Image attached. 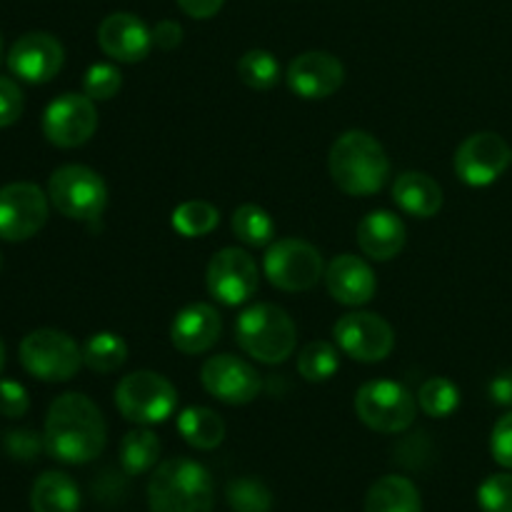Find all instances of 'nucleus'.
Instances as JSON below:
<instances>
[{
	"instance_id": "f257e3e1",
	"label": "nucleus",
	"mask_w": 512,
	"mask_h": 512,
	"mask_svg": "<svg viewBox=\"0 0 512 512\" xmlns=\"http://www.w3.org/2000/svg\"><path fill=\"white\" fill-rule=\"evenodd\" d=\"M43 438L50 458L65 465H85L105 450L108 425L88 395L63 393L50 403Z\"/></svg>"
},
{
	"instance_id": "f03ea898",
	"label": "nucleus",
	"mask_w": 512,
	"mask_h": 512,
	"mask_svg": "<svg viewBox=\"0 0 512 512\" xmlns=\"http://www.w3.org/2000/svg\"><path fill=\"white\" fill-rule=\"evenodd\" d=\"M328 168L345 195L368 198L388 183L390 160L378 138L365 130H348L330 148Z\"/></svg>"
},
{
	"instance_id": "7ed1b4c3",
	"label": "nucleus",
	"mask_w": 512,
	"mask_h": 512,
	"mask_svg": "<svg viewBox=\"0 0 512 512\" xmlns=\"http://www.w3.org/2000/svg\"><path fill=\"white\" fill-rule=\"evenodd\" d=\"M148 505L150 512H213V475L198 460H165L150 475Z\"/></svg>"
},
{
	"instance_id": "20e7f679",
	"label": "nucleus",
	"mask_w": 512,
	"mask_h": 512,
	"mask_svg": "<svg viewBox=\"0 0 512 512\" xmlns=\"http://www.w3.org/2000/svg\"><path fill=\"white\" fill-rule=\"evenodd\" d=\"M235 340L258 363L278 365L295 353L298 328L283 308L273 303H258L243 310L235 323Z\"/></svg>"
},
{
	"instance_id": "39448f33",
	"label": "nucleus",
	"mask_w": 512,
	"mask_h": 512,
	"mask_svg": "<svg viewBox=\"0 0 512 512\" xmlns=\"http://www.w3.org/2000/svg\"><path fill=\"white\" fill-rule=\"evenodd\" d=\"M115 408L135 425H158L165 423L178 408V390L165 375L138 370L118 383Z\"/></svg>"
},
{
	"instance_id": "423d86ee",
	"label": "nucleus",
	"mask_w": 512,
	"mask_h": 512,
	"mask_svg": "<svg viewBox=\"0 0 512 512\" xmlns=\"http://www.w3.org/2000/svg\"><path fill=\"white\" fill-rule=\"evenodd\" d=\"M415 413V395L395 380H370L355 393V415L375 433H405L415 423Z\"/></svg>"
},
{
	"instance_id": "0eeeda50",
	"label": "nucleus",
	"mask_w": 512,
	"mask_h": 512,
	"mask_svg": "<svg viewBox=\"0 0 512 512\" xmlns=\"http://www.w3.org/2000/svg\"><path fill=\"white\" fill-rule=\"evenodd\" d=\"M20 365L43 383H65L78 375L83 348L63 330H33L20 343Z\"/></svg>"
},
{
	"instance_id": "6e6552de",
	"label": "nucleus",
	"mask_w": 512,
	"mask_h": 512,
	"mask_svg": "<svg viewBox=\"0 0 512 512\" xmlns=\"http://www.w3.org/2000/svg\"><path fill=\"white\" fill-rule=\"evenodd\" d=\"M48 198L70 220H98L108 205V185L88 165H63L48 180Z\"/></svg>"
},
{
	"instance_id": "1a4fd4ad",
	"label": "nucleus",
	"mask_w": 512,
	"mask_h": 512,
	"mask_svg": "<svg viewBox=\"0 0 512 512\" xmlns=\"http://www.w3.org/2000/svg\"><path fill=\"white\" fill-rule=\"evenodd\" d=\"M263 270L270 283L283 293H305L325 278L320 250L300 238H280L270 243Z\"/></svg>"
},
{
	"instance_id": "9d476101",
	"label": "nucleus",
	"mask_w": 512,
	"mask_h": 512,
	"mask_svg": "<svg viewBox=\"0 0 512 512\" xmlns=\"http://www.w3.org/2000/svg\"><path fill=\"white\" fill-rule=\"evenodd\" d=\"M205 285L208 293L228 308L248 303L260 288L258 263L243 248L218 250L208 263Z\"/></svg>"
},
{
	"instance_id": "9b49d317",
	"label": "nucleus",
	"mask_w": 512,
	"mask_h": 512,
	"mask_svg": "<svg viewBox=\"0 0 512 512\" xmlns=\"http://www.w3.org/2000/svg\"><path fill=\"white\" fill-rule=\"evenodd\" d=\"M333 338L340 353L358 363H380L395 348V333L378 313H348L333 325Z\"/></svg>"
},
{
	"instance_id": "f8f14e48",
	"label": "nucleus",
	"mask_w": 512,
	"mask_h": 512,
	"mask_svg": "<svg viewBox=\"0 0 512 512\" xmlns=\"http://www.w3.org/2000/svg\"><path fill=\"white\" fill-rule=\"evenodd\" d=\"M48 195L35 183H10L0 188V238L20 243L48 223Z\"/></svg>"
},
{
	"instance_id": "ddd939ff",
	"label": "nucleus",
	"mask_w": 512,
	"mask_h": 512,
	"mask_svg": "<svg viewBox=\"0 0 512 512\" xmlns=\"http://www.w3.org/2000/svg\"><path fill=\"white\" fill-rule=\"evenodd\" d=\"M512 148L498 133H475L460 143L455 150V173L470 188L493 185L508 170Z\"/></svg>"
},
{
	"instance_id": "4468645a",
	"label": "nucleus",
	"mask_w": 512,
	"mask_h": 512,
	"mask_svg": "<svg viewBox=\"0 0 512 512\" xmlns=\"http://www.w3.org/2000/svg\"><path fill=\"white\" fill-rule=\"evenodd\" d=\"M95 100L88 95L63 93L45 108L43 135L58 148H78L93 138L98 128V110Z\"/></svg>"
},
{
	"instance_id": "2eb2a0df",
	"label": "nucleus",
	"mask_w": 512,
	"mask_h": 512,
	"mask_svg": "<svg viewBox=\"0 0 512 512\" xmlns=\"http://www.w3.org/2000/svg\"><path fill=\"white\" fill-rule=\"evenodd\" d=\"M200 383L208 390V395L225 405H248L263 390L258 370L230 353L213 355L205 360L200 368Z\"/></svg>"
},
{
	"instance_id": "dca6fc26",
	"label": "nucleus",
	"mask_w": 512,
	"mask_h": 512,
	"mask_svg": "<svg viewBox=\"0 0 512 512\" xmlns=\"http://www.w3.org/2000/svg\"><path fill=\"white\" fill-rule=\"evenodd\" d=\"M65 63V50L60 40L50 33H25L20 35L8 50L10 73L18 75L25 83H50L60 73Z\"/></svg>"
},
{
	"instance_id": "f3484780",
	"label": "nucleus",
	"mask_w": 512,
	"mask_h": 512,
	"mask_svg": "<svg viewBox=\"0 0 512 512\" xmlns=\"http://www.w3.org/2000/svg\"><path fill=\"white\" fill-rule=\"evenodd\" d=\"M285 80L298 98L323 100L338 93L345 80V68L335 55L325 50H308L290 60Z\"/></svg>"
},
{
	"instance_id": "a211bd4d",
	"label": "nucleus",
	"mask_w": 512,
	"mask_h": 512,
	"mask_svg": "<svg viewBox=\"0 0 512 512\" xmlns=\"http://www.w3.org/2000/svg\"><path fill=\"white\" fill-rule=\"evenodd\" d=\"M98 45L118 63H138L153 48V30L133 13H113L98 25Z\"/></svg>"
},
{
	"instance_id": "6ab92c4d",
	"label": "nucleus",
	"mask_w": 512,
	"mask_h": 512,
	"mask_svg": "<svg viewBox=\"0 0 512 512\" xmlns=\"http://www.w3.org/2000/svg\"><path fill=\"white\" fill-rule=\"evenodd\" d=\"M223 333L220 313L208 303H190L180 310L170 325V340L183 355H203L213 348Z\"/></svg>"
},
{
	"instance_id": "aec40b11",
	"label": "nucleus",
	"mask_w": 512,
	"mask_h": 512,
	"mask_svg": "<svg viewBox=\"0 0 512 512\" xmlns=\"http://www.w3.org/2000/svg\"><path fill=\"white\" fill-rule=\"evenodd\" d=\"M325 285H328V293L333 295V300H338L340 305H348V308L370 303L375 290H378L373 268L363 258L350 253L330 260V265L325 268Z\"/></svg>"
},
{
	"instance_id": "412c9836",
	"label": "nucleus",
	"mask_w": 512,
	"mask_h": 512,
	"mask_svg": "<svg viewBox=\"0 0 512 512\" xmlns=\"http://www.w3.org/2000/svg\"><path fill=\"white\" fill-rule=\"evenodd\" d=\"M405 223L390 210H373L358 225V245L370 260H393L405 248Z\"/></svg>"
},
{
	"instance_id": "4be33fe9",
	"label": "nucleus",
	"mask_w": 512,
	"mask_h": 512,
	"mask_svg": "<svg viewBox=\"0 0 512 512\" xmlns=\"http://www.w3.org/2000/svg\"><path fill=\"white\" fill-rule=\"evenodd\" d=\"M393 200L405 215L433 218L443 208V188L438 180L420 170H405L393 183Z\"/></svg>"
},
{
	"instance_id": "5701e85b",
	"label": "nucleus",
	"mask_w": 512,
	"mask_h": 512,
	"mask_svg": "<svg viewBox=\"0 0 512 512\" xmlns=\"http://www.w3.org/2000/svg\"><path fill=\"white\" fill-rule=\"evenodd\" d=\"M30 508L33 512H78L80 490L68 473L48 470L40 475L30 490Z\"/></svg>"
},
{
	"instance_id": "b1692460",
	"label": "nucleus",
	"mask_w": 512,
	"mask_h": 512,
	"mask_svg": "<svg viewBox=\"0 0 512 512\" xmlns=\"http://www.w3.org/2000/svg\"><path fill=\"white\" fill-rule=\"evenodd\" d=\"M365 512H423V503L413 480L403 475H385L370 485Z\"/></svg>"
},
{
	"instance_id": "393cba45",
	"label": "nucleus",
	"mask_w": 512,
	"mask_h": 512,
	"mask_svg": "<svg viewBox=\"0 0 512 512\" xmlns=\"http://www.w3.org/2000/svg\"><path fill=\"white\" fill-rule=\"evenodd\" d=\"M178 433L195 450H215L225 440V423L215 410L190 405L178 415Z\"/></svg>"
},
{
	"instance_id": "a878e982",
	"label": "nucleus",
	"mask_w": 512,
	"mask_h": 512,
	"mask_svg": "<svg viewBox=\"0 0 512 512\" xmlns=\"http://www.w3.org/2000/svg\"><path fill=\"white\" fill-rule=\"evenodd\" d=\"M160 440L153 430L135 428L120 440V468L125 475H143L158 465Z\"/></svg>"
},
{
	"instance_id": "bb28decb",
	"label": "nucleus",
	"mask_w": 512,
	"mask_h": 512,
	"mask_svg": "<svg viewBox=\"0 0 512 512\" xmlns=\"http://www.w3.org/2000/svg\"><path fill=\"white\" fill-rule=\"evenodd\" d=\"M125 360H128V345L120 335L108 330L90 335L88 343L83 345V365L95 375L115 373Z\"/></svg>"
},
{
	"instance_id": "cd10ccee",
	"label": "nucleus",
	"mask_w": 512,
	"mask_h": 512,
	"mask_svg": "<svg viewBox=\"0 0 512 512\" xmlns=\"http://www.w3.org/2000/svg\"><path fill=\"white\" fill-rule=\"evenodd\" d=\"M230 225H233L235 238L240 243L250 245V248H265L275 238L273 218L268 215V210L255 203H245L240 208H235Z\"/></svg>"
},
{
	"instance_id": "c85d7f7f",
	"label": "nucleus",
	"mask_w": 512,
	"mask_h": 512,
	"mask_svg": "<svg viewBox=\"0 0 512 512\" xmlns=\"http://www.w3.org/2000/svg\"><path fill=\"white\" fill-rule=\"evenodd\" d=\"M220 223V210L208 200H185L173 210V228L183 238H205Z\"/></svg>"
},
{
	"instance_id": "c756f323",
	"label": "nucleus",
	"mask_w": 512,
	"mask_h": 512,
	"mask_svg": "<svg viewBox=\"0 0 512 512\" xmlns=\"http://www.w3.org/2000/svg\"><path fill=\"white\" fill-rule=\"evenodd\" d=\"M340 368V355L333 343L313 340L298 353V373L308 383H325L333 378Z\"/></svg>"
},
{
	"instance_id": "7c9ffc66",
	"label": "nucleus",
	"mask_w": 512,
	"mask_h": 512,
	"mask_svg": "<svg viewBox=\"0 0 512 512\" xmlns=\"http://www.w3.org/2000/svg\"><path fill=\"white\" fill-rule=\"evenodd\" d=\"M280 63L270 50L253 48L238 60V78L253 90H270L280 80Z\"/></svg>"
},
{
	"instance_id": "2f4dec72",
	"label": "nucleus",
	"mask_w": 512,
	"mask_h": 512,
	"mask_svg": "<svg viewBox=\"0 0 512 512\" xmlns=\"http://www.w3.org/2000/svg\"><path fill=\"white\" fill-rule=\"evenodd\" d=\"M418 405L428 418H450L460 405V390L448 378L425 380L418 390Z\"/></svg>"
},
{
	"instance_id": "473e14b6",
	"label": "nucleus",
	"mask_w": 512,
	"mask_h": 512,
	"mask_svg": "<svg viewBox=\"0 0 512 512\" xmlns=\"http://www.w3.org/2000/svg\"><path fill=\"white\" fill-rule=\"evenodd\" d=\"M225 498L233 512H270L273 508V493L258 478L230 480L225 488Z\"/></svg>"
},
{
	"instance_id": "72a5a7b5",
	"label": "nucleus",
	"mask_w": 512,
	"mask_h": 512,
	"mask_svg": "<svg viewBox=\"0 0 512 512\" xmlns=\"http://www.w3.org/2000/svg\"><path fill=\"white\" fill-rule=\"evenodd\" d=\"M120 88H123V75L115 65L95 63L85 70L83 93L90 100H110L120 93Z\"/></svg>"
},
{
	"instance_id": "f704fd0d",
	"label": "nucleus",
	"mask_w": 512,
	"mask_h": 512,
	"mask_svg": "<svg viewBox=\"0 0 512 512\" xmlns=\"http://www.w3.org/2000/svg\"><path fill=\"white\" fill-rule=\"evenodd\" d=\"M478 505L483 512H512V473H498L483 480L478 488Z\"/></svg>"
},
{
	"instance_id": "c9c22d12",
	"label": "nucleus",
	"mask_w": 512,
	"mask_h": 512,
	"mask_svg": "<svg viewBox=\"0 0 512 512\" xmlns=\"http://www.w3.org/2000/svg\"><path fill=\"white\" fill-rule=\"evenodd\" d=\"M3 448L13 460H20V463H33V460L45 450V438L30 428L8 430L3 438Z\"/></svg>"
},
{
	"instance_id": "e433bc0d",
	"label": "nucleus",
	"mask_w": 512,
	"mask_h": 512,
	"mask_svg": "<svg viewBox=\"0 0 512 512\" xmlns=\"http://www.w3.org/2000/svg\"><path fill=\"white\" fill-rule=\"evenodd\" d=\"M23 108V90L18 88L15 80L0 75V128H8V125L18 123L20 115H23Z\"/></svg>"
},
{
	"instance_id": "4c0bfd02",
	"label": "nucleus",
	"mask_w": 512,
	"mask_h": 512,
	"mask_svg": "<svg viewBox=\"0 0 512 512\" xmlns=\"http://www.w3.org/2000/svg\"><path fill=\"white\" fill-rule=\"evenodd\" d=\"M30 408L28 390L15 380H0V415L5 418H23Z\"/></svg>"
},
{
	"instance_id": "58836bf2",
	"label": "nucleus",
	"mask_w": 512,
	"mask_h": 512,
	"mask_svg": "<svg viewBox=\"0 0 512 512\" xmlns=\"http://www.w3.org/2000/svg\"><path fill=\"white\" fill-rule=\"evenodd\" d=\"M490 453H493L495 463L512 470V413L503 415L495 423L493 435H490Z\"/></svg>"
},
{
	"instance_id": "ea45409f",
	"label": "nucleus",
	"mask_w": 512,
	"mask_h": 512,
	"mask_svg": "<svg viewBox=\"0 0 512 512\" xmlns=\"http://www.w3.org/2000/svg\"><path fill=\"white\" fill-rule=\"evenodd\" d=\"M183 43V28L175 20H160L153 28V45L160 50H175Z\"/></svg>"
},
{
	"instance_id": "a19ab883",
	"label": "nucleus",
	"mask_w": 512,
	"mask_h": 512,
	"mask_svg": "<svg viewBox=\"0 0 512 512\" xmlns=\"http://www.w3.org/2000/svg\"><path fill=\"white\" fill-rule=\"evenodd\" d=\"M175 3H178L180 10H183L185 15H190V18L208 20L220 13L225 0H175Z\"/></svg>"
},
{
	"instance_id": "79ce46f5",
	"label": "nucleus",
	"mask_w": 512,
	"mask_h": 512,
	"mask_svg": "<svg viewBox=\"0 0 512 512\" xmlns=\"http://www.w3.org/2000/svg\"><path fill=\"white\" fill-rule=\"evenodd\" d=\"M488 395L495 405H503V408H512V370L495 375L488 385Z\"/></svg>"
},
{
	"instance_id": "37998d69",
	"label": "nucleus",
	"mask_w": 512,
	"mask_h": 512,
	"mask_svg": "<svg viewBox=\"0 0 512 512\" xmlns=\"http://www.w3.org/2000/svg\"><path fill=\"white\" fill-rule=\"evenodd\" d=\"M3 368H5V345L3 340H0V373H3Z\"/></svg>"
},
{
	"instance_id": "c03bdc74",
	"label": "nucleus",
	"mask_w": 512,
	"mask_h": 512,
	"mask_svg": "<svg viewBox=\"0 0 512 512\" xmlns=\"http://www.w3.org/2000/svg\"><path fill=\"white\" fill-rule=\"evenodd\" d=\"M0 58H3V38H0Z\"/></svg>"
},
{
	"instance_id": "a18cd8bd",
	"label": "nucleus",
	"mask_w": 512,
	"mask_h": 512,
	"mask_svg": "<svg viewBox=\"0 0 512 512\" xmlns=\"http://www.w3.org/2000/svg\"><path fill=\"white\" fill-rule=\"evenodd\" d=\"M510 163H512V153H510Z\"/></svg>"
}]
</instances>
